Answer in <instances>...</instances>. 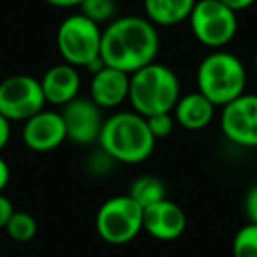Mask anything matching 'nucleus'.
<instances>
[{"label":"nucleus","instance_id":"1","mask_svg":"<svg viewBox=\"0 0 257 257\" xmlns=\"http://www.w3.org/2000/svg\"><path fill=\"white\" fill-rule=\"evenodd\" d=\"M161 37L154 23L145 16H116L102 29L100 60L104 65L133 74L157 60Z\"/></svg>","mask_w":257,"mask_h":257},{"label":"nucleus","instance_id":"2","mask_svg":"<svg viewBox=\"0 0 257 257\" xmlns=\"http://www.w3.org/2000/svg\"><path fill=\"white\" fill-rule=\"evenodd\" d=\"M99 148L120 164H141L154 154L157 140L148 121L136 111H118L104 120Z\"/></svg>","mask_w":257,"mask_h":257},{"label":"nucleus","instance_id":"3","mask_svg":"<svg viewBox=\"0 0 257 257\" xmlns=\"http://www.w3.org/2000/svg\"><path fill=\"white\" fill-rule=\"evenodd\" d=\"M197 92L215 107H224L246 90V69L241 58L225 50H211L196 71Z\"/></svg>","mask_w":257,"mask_h":257},{"label":"nucleus","instance_id":"4","mask_svg":"<svg viewBox=\"0 0 257 257\" xmlns=\"http://www.w3.org/2000/svg\"><path fill=\"white\" fill-rule=\"evenodd\" d=\"M180 97L182 90L176 72L157 60L131 74L128 102L133 111L145 118L173 111Z\"/></svg>","mask_w":257,"mask_h":257},{"label":"nucleus","instance_id":"5","mask_svg":"<svg viewBox=\"0 0 257 257\" xmlns=\"http://www.w3.org/2000/svg\"><path fill=\"white\" fill-rule=\"evenodd\" d=\"M102 27L90 22L81 13L67 16L58 25L57 48L62 60L78 69L95 72L104 65L100 60Z\"/></svg>","mask_w":257,"mask_h":257},{"label":"nucleus","instance_id":"6","mask_svg":"<svg viewBox=\"0 0 257 257\" xmlns=\"http://www.w3.org/2000/svg\"><path fill=\"white\" fill-rule=\"evenodd\" d=\"M143 206H140L128 194L109 197L97 210V234L109 245H127L143 231Z\"/></svg>","mask_w":257,"mask_h":257},{"label":"nucleus","instance_id":"7","mask_svg":"<svg viewBox=\"0 0 257 257\" xmlns=\"http://www.w3.org/2000/svg\"><path fill=\"white\" fill-rule=\"evenodd\" d=\"M187 22L197 43L210 50H224L238 32V13L220 0H197Z\"/></svg>","mask_w":257,"mask_h":257},{"label":"nucleus","instance_id":"8","mask_svg":"<svg viewBox=\"0 0 257 257\" xmlns=\"http://www.w3.org/2000/svg\"><path fill=\"white\" fill-rule=\"evenodd\" d=\"M46 107L41 81L29 74H15L0 81V114L9 121H27Z\"/></svg>","mask_w":257,"mask_h":257},{"label":"nucleus","instance_id":"9","mask_svg":"<svg viewBox=\"0 0 257 257\" xmlns=\"http://www.w3.org/2000/svg\"><path fill=\"white\" fill-rule=\"evenodd\" d=\"M220 131L236 147L257 148V93L245 92L222 107Z\"/></svg>","mask_w":257,"mask_h":257},{"label":"nucleus","instance_id":"10","mask_svg":"<svg viewBox=\"0 0 257 257\" xmlns=\"http://www.w3.org/2000/svg\"><path fill=\"white\" fill-rule=\"evenodd\" d=\"M102 111L90 97L78 95L62 106V118H64L67 140L78 147H88L99 141L100 131L106 118Z\"/></svg>","mask_w":257,"mask_h":257},{"label":"nucleus","instance_id":"11","mask_svg":"<svg viewBox=\"0 0 257 257\" xmlns=\"http://www.w3.org/2000/svg\"><path fill=\"white\" fill-rule=\"evenodd\" d=\"M65 140H67V133H65L64 118L60 111L44 107L43 111L23 121L22 141L29 150L37 152V154L53 152Z\"/></svg>","mask_w":257,"mask_h":257},{"label":"nucleus","instance_id":"12","mask_svg":"<svg viewBox=\"0 0 257 257\" xmlns=\"http://www.w3.org/2000/svg\"><path fill=\"white\" fill-rule=\"evenodd\" d=\"M187 229V215L175 201L164 199L150 204L143 211V231L159 241L178 239Z\"/></svg>","mask_w":257,"mask_h":257},{"label":"nucleus","instance_id":"13","mask_svg":"<svg viewBox=\"0 0 257 257\" xmlns=\"http://www.w3.org/2000/svg\"><path fill=\"white\" fill-rule=\"evenodd\" d=\"M128 85L131 74L109 65H102L92 72L88 97L100 109H114L128 100Z\"/></svg>","mask_w":257,"mask_h":257},{"label":"nucleus","instance_id":"14","mask_svg":"<svg viewBox=\"0 0 257 257\" xmlns=\"http://www.w3.org/2000/svg\"><path fill=\"white\" fill-rule=\"evenodd\" d=\"M39 81L46 104L51 106H65L79 95V88H81L79 69L65 62L50 67Z\"/></svg>","mask_w":257,"mask_h":257},{"label":"nucleus","instance_id":"15","mask_svg":"<svg viewBox=\"0 0 257 257\" xmlns=\"http://www.w3.org/2000/svg\"><path fill=\"white\" fill-rule=\"evenodd\" d=\"M173 116L180 127L190 133H197L213 121L215 106L196 90L180 97L176 106L173 107Z\"/></svg>","mask_w":257,"mask_h":257},{"label":"nucleus","instance_id":"16","mask_svg":"<svg viewBox=\"0 0 257 257\" xmlns=\"http://www.w3.org/2000/svg\"><path fill=\"white\" fill-rule=\"evenodd\" d=\"M197 0H143L145 18L155 27H175L187 22Z\"/></svg>","mask_w":257,"mask_h":257},{"label":"nucleus","instance_id":"17","mask_svg":"<svg viewBox=\"0 0 257 257\" xmlns=\"http://www.w3.org/2000/svg\"><path fill=\"white\" fill-rule=\"evenodd\" d=\"M128 196L133 197L140 206H143V210L150 204L157 203V201L166 197V187L162 183L161 178L152 175L138 176L131 187H128Z\"/></svg>","mask_w":257,"mask_h":257},{"label":"nucleus","instance_id":"18","mask_svg":"<svg viewBox=\"0 0 257 257\" xmlns=\"http://www.w3.org/2000/svg\"><path fill=\"white\" fill-rule=\"evenodd\" d=\"M4 231L8 232V236L13 241L29 243V241H32L37 234V220L29 211L15 210V213L11 215V218H9Z\"/></svg>","mask_w":257,"mask_h":257},{"label":"nucleus","instance_id":"19","mask_svg":"<svg viewBox=\"0 0 257 257\" xmlns=\"http://www.w3.org/2000/svg\"><path fill=\"white\" fill-rule=\"evenodd\" d=\"M79 13L99 27H106L116 18L118 6L116 0H83Z\"/></svg>","mask_w":257,"mask_h":257},{"label":"nucleus","instance_id":"20","mask_svg":"<svg viewBox=\"0 0 257 257\" xmlns=\"http://www.w3.org/2000/svg\"><path fill=\"white\" fill-rule=\"evenodd\" d=\"M232 257H257V224L248 222L234 234Z\"/></svg>","mask_w":257,"mask_h":257},{"label":"nucleus","instance_id":"21","mask_svg":"<svg viewBox=\"0 0 257 257\" xmlns=\"http://www.w3.org/2000/svg\"><path fill=\"white\" fill-rule=\"evenodd\" d=\"M147 121H148V127H150V133L154 134L155 140L168 138L169 134L175 131V125H176V120H175V116H173V111L147 116Z\"/></svg>","mask_w":257,"mask_h":257},{"label":"nucleus","instance_id":"22","mask_svg":"<svg viewBox=\"0 0 257 257\" xmlns=\"http://www.w3.org/2000/svg\"><path fill=\"white\" fill-rule=\"evenodd\" d=\"M243 208H245L248 222L257 224V183L250 187V190L246 192L245 201H243Z\"/></svg>","mask_w":257,"mask_h":257},{"label":"nucleus","instance_id":"23","mask_svg":"<svg viewBox=\"0 0 257 257\" xmlns=\"http://www.w3.org/2000/svg\"><path fill=\"white\" fill-rule=\"evenodd\" d=\"M13 213H15V206H13L11 199L4 196V192H0V231L6 229Z\"/></svg>","mask_w":257,"mask_h":257},{"label":"nucleus","instance_id":"24","mask_svg":"<svg viewBox=\"0 0 257 257\" xmlns=\"http://www.w3.org/2000/svg\"><path fill=\"white\" fill-rule=\"evenodd\" d=\"M9 140H11V121L0 114V154L9 145Z\"/></svg>","mask_w":257,"mask_h":257},{"label":"nucleus","instance_id":"25","mask_svg":"<svg viewBox=\"0 0 257 257\" xmlns=\"http://www.w3.org/2000/svg\"><path fill=\"white\" fill-rule=\"evenodd\" d=\"M220 2L227 6L229 9H232L234 13H239V11H245V9L252 8L257 0H220Z\"/></svg>","mask_w":257,"mask_h":257},{"label":"nucleus","instance_id":"26","mask_svg":"<svg viewBox=\"0 0 257 257\" xmlns=\"http://www.w3.org/2000/svg\"><path fill=\"white\" fill-rule=\"evenodd\" d=\"M9 180H11V169H9V164L2 159V155H0V192L6 190Z\"/></svg>","mask_w":257,"mask_h":257},{"label":"nucleus","instance_id":"27","mask_svg":"<svg viewBox=\"0 0 257 257\" xmlns=\"http://www.w3.org/2000/svg\"><path fill=\"white\" fill-rule=\"evenodd\" d=\"M48 6L51 8H58V9H72V8H79L83 0H44Z\"/></svg>","mask_w":257,"mask_h":257},{"label":"nucleus","instance_id":"28","mask_svg":"<svg viewBox=\"0 0 257 257\" xmlns=\"http://www.w3.org/2000/svg\"><path fill=\"white\" fill-rule=\"evenodd\" d=\"M253 67H255V74H257V53H255V58H253Z\"/></svg>","mask_w":257,"mask_h":257}]
</instances>
